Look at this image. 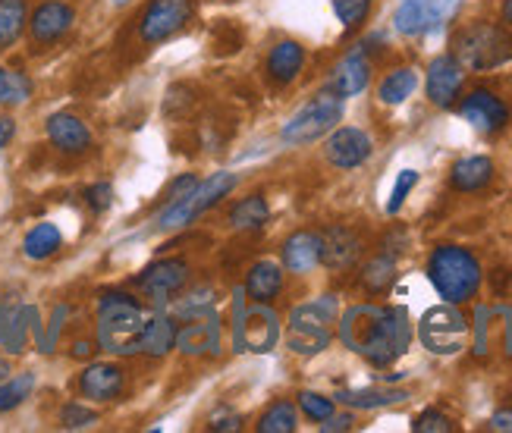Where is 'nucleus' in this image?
Returning a JSON list of instances; mask_svg holds the SVG:
<instances>
[{"label":"nucleus","instance_id":"obj_31","mask_svg":"<svg viewBox=\"0 0 512 433\" xmlns=\"http://www.w3.org/2000/svg\"><path fill=\"white\" fill-rule=\"evenodd\" d=\"M418 88V73L409 70V66H403V70H393L381 88H377V98H381L384 104L396 107V104H403L406 98H412V91Z\"/></svg>","mask_w":512,"mask_h":433},{"label":"nucleus","instance_id":"obj_34","mask_svg":"<svg viewBox=\"0 0 512 433\" xmlns=\"http://www.w3.org/2000/svg\"><path fill=\"white\" fill-rule=\"evenodd\" d=\"M32 390H35V374L32 371L0 380V415H7V412H13V408H19L32 396Z\"/></svg>","mask_w":512,"mask_h":433},{"label":"nucleus","instance_id":"obj_3","mask_svg":"<svg viewBox=\"0 0 512 433\" xmlns=\"http://www.w3.org/2000/svg\"><path fill=\"white\" fill-rule=\"evenodd\" d=\"M428 277L443 302H469L481 286V264L459 245H437L428 261Z\"/></svg>","mask_w":512,"mask_h":433},{"label":"nucleus","instance_id":"obj_17","mask_svg":"<svg viewBox=\"0 0 512 433\" xmlns=\"http://www.w3.org/2000/svg\"><path fill=\"white\" fill-rule=\"evenodd\" d=\"M176 349L192 358L214 355L220 349V317H214L211 311L205 317H192V324L176 330Z\"/></svg>","mask_w":512,"mask_h":433},{"label":"nucleus","instance_id":"obj_51","mask_svg":"<svg viewBox=\"0 0 512 433\" xmlns=\"http://www.w3.org/2000/svg\"><path fill=\"white\" fill-rule=\"evenodd\" d=\"M503 22L512 29V0H506V4H503Z\"/></svg>","mask_w":512,"mask_h":433},{"label":"nucleus","instance_id":"obj_28","mask_svg":"<svg viewBox=\"0 0 512 433\" xmlns=\"http://www.w3.org/2000/svg\"><path fill=\"white\" fill-rule=\"evenodd\" d=\"M267 220H271V208H267L264 195H249V198L236 201L230 208V226H233V230H242V233L264 230Z\"/></svg>","mask_w":512,"mask_h":433},{"label":"nucleus","instance_id":"obj_2","mask_svg":"<svg viewBox=\"0 0 512 433\" xmlns=\"http://www.w3.org/2000/svg\"><path fill=\"white\" fill-rule=\"evenodd\" d=\"M148 317L126 292H101L98 299V346L110 355H136Z\"/></svg>","mask_w":512,"mask_h":433},{"label":"nucleus","instance_id":"obj_5","mask_svg":"<svg viewBox=\"0 0 512 433\" xmlns=\"http://www.w3.org/2000/svg\"><path fill=\"white\" fill-rule=\"evenodd\" d=\"M453 51V57L469 70H494V66L512 60V38L491 22H475L456 35Z\"/></svg>","mask_w":512,"mask_h":433},{"label":"nucleus","instance_id":"obj_16","mask_svg":"<svg viewBox=\"0 0 512 433\" xmlns=\"http://www.w3.org/2000/svg\"><path fill=\"white\" fill-rule=\"evenodd\" d=\"M123 386H126V374L120 364L98 361V364H88V368L79 374V393H82V399H92V402L120 399Z\"/></svg>","mask_w":512,"mask_h":433},{"label":"nucleus","instance_id":"obj_45","mask_svg":"<svg viewBox=\"0 0 512 433\" xmlns=\"http://www.w3.org/2000/svg\"><path fill=\"white\" fill-rule=\"evenodd\" d=\"M195 173H183V176H176L173 182H170V186H167V198L173 201V198H180V195H186L192 186H195Z\"/></svg>","mask_w":512,"mask_h":433},{"label":"nucleus","instance_id":"obj_9","mask_svg":"<svg viewBox=\"0 0 512 433\" xmlns=\"http://www.w3.org/2000/svg\"><path fill=\"white\" fill-rule=\"evenodd\" d=\"M280 339V317L267 302H252L246 308H236V349L264 355L277 346Z\"/></svg>","mask_w":512,"mask_h":433},{"label":"nucleus","instance_id":"obj_46","mask_svg":"<svg viewBox=\"0 0 512 433\" xmlns=\"http://www.w3.org/2000/svg\"><path fill=\"white\" fill-rule=\"evenodd\" d=\"M352 424H355L352 415H330V418H324L321 430L324 433H340V430H352Z\"/></svg>","mask_w":512,"mask_h":433},{"label":"nucleus","instance_id":"obj_49","mask_svg":"<svg viewBox=\"0 0 512 433\" xmlns=\"http://www.w3.org/2000/svg\"><path fill=\"white\" fill-rule=\"evenodd\" d=\"M239 424H242V418L239 415H214V421H211V427L214 430H239Z\"/></svg>","mask_w":512,"mask_h":433},{"label":"nucleus","instance_id":"obj_25","mask_svg":"<svg viewBox=\"0 0 512 433\" xmlns=\"http://www.w3.org/2000/svg\"><path fill=\"white\" fill-rule=\"evenodd\" d=\"M176 321L167 314H154L145 321L142 339H139V352L151 355V358H164L170 349H176Z\"/></svg>","mask_w":512,"mask_h":433},{"label":"nucleus","instance_id":"obj_13","mask_svg":"<svg viewBox=\"0 0 512 433\" xmlns=\"http://www.w3.org/2000/svg\"><path fill=\"white\" fill-rule=\"evenodd\" d=\"M73 22H76V10L70 4H63V0H44L29 16V35L44 48V44L60 41L73 29Z\"/></svg>","mask_w":512,"mask_h":433},{"label":"nucleus","instance_id":"obj_32","mask_svg":"<svg viewBox=\"0 0 512 433\" xmlns=\"http://www.w3.org/2000/svg\"><path fill=\"white\" fill-rule=\"evenodd\" d=\"M32 79L19 70H7V66H0V107H19L32 98Z\"/></svg>","mask_w":512,"mask_h":433},{"label":"nucleus","instance_id":"obj_47","mask_svg":"<svg viewBox=\"0 0 512 433\" xmlns=\"http://www.w3.org/2000/svg\"><path fill=\"white\" fill-rule=\"evenodd\" d=\"M16 135V120L13 117H0V148H7Z\"/></svg>","mask_w":512,"mask_h":433},{"label":"nucleus","instance_id":"obj_6","mask_svg":"<svg viewBox=\"0 0 512 433\" xmlns=\"http://www.w3.org/2000/svg\"><path fill=\"white\" fill-rule=\"evenodd\" d=\"M343 98L333 95V91H324V95L311 98L305 107H299L293 117H289L280 129V139L289 145H311L324 139L330 129H337V123L343 120Z\"/></svg>","mask_w":512,"mask_h":433},{"label":"nucleus","instance_id":"obj_24","mask_svg":"<svg viewBox=\"0 0 512 433\" xmlns=\"http://www.w3.org/2000/svg\"><path fill=\"white\" fill-rule=\"evenodd\" d=\"M305 63V48L299 41H280L274 44V51L267 54V76H271L277 85H289Z\"/></svg>","mask_w":512,"mask_h":433},{"label":"nucleus","instance_id":"obj_19","mask_svg":"<svg viewBox=\"0 0 512 433\" xmlns=\"http://www.w3.org/2000/svg\"><path fill=\"white\" fill-rule=\"evenodd\" d=\"M371 82V63L362 51H352L346 54L337 66H333V73L327 79V91L333 95H340L343 101L352 98V95H362Z\"/></svg>","mask_w":512,"mask_h":433},{"label":"nucleus","instance_id":"obj_48","mask_svg":"<svg viewBox=\"0 0 512 433\" xmlns=\"http://www.w3.org/2000/svg\"><path fill=\"white\" fill-rule=\"evenodd\" d=\"M491 430H503V433H512V408H503L491 418Z\"/></svg>","mask_w":512,"mask_h":433},{"label":"nucleus","instance_id":"obj_36","mask_svg":"<svg viewBox=\"0 0 512 433\" xmlns=\"http://www.w3.org/2000/svg\"><path fill=\"white\" fill-rule=\"evenodd\" d=\"M296 424H299V418H296L293 402L280 399V402H274V405L261 415L258 430H261V433H293Z\"/></svg>","mask_w":512,"mask_h":433},{"label":"nucleus","instance_id":"obj_30","mask_svg":"<svg viewBox=\"0 0 512 433\" xmlns=\"http://www.w3.org/2000/svg\"><path fill=\"white\" fill-rule=\"evenodd\" d=\"M29 29L26 0H0V48H13Z\"/></svg>","mask_w":512,"mask_h":433},{"label":"nucleus","instance_id":"obj_20","mask_svg":"<svg viewBox=\"0 0 512 433\" xmlns=\"http://www.w3.org/2000/svg\"><path fill=\"white\" fill-rule=\"evenodd\" d=\"M362 255V239L349 226H330L321 233V264L330 270H349Z\"/></svg>","mask_w":512,"mask_h":433},{"label":"nucleus","instance_id":"obj_50","mask_svg":"<svg viewBox=\"0 0 512 433\" xmlns=\"http://www.w3.org/2000/svg\"><path fill=\"white\" fill-rule=\"evenodd\" d=\"M92 352H95V346L88 343V339H79V343L73 346V358H92Z\"/></svg>","mask_w":512,"mask_h":433},{"label":"nucleus","instance_id":"obj_12","mask_svg":"<svg viewBox=\"0 0 512 433\" xmlns=\"http://www.w3.org/2000/svg\"><path fill=\"white\" fill-rule=\"evenodd\" d=\"M186 283H189V264L183 258L154 261L136 277V286L148 295L151 302H170Z\"/></svg>","mask_w":512,"mask_h":433},{"label":"nucleus","instance_id":"obj_22","mask_svg":"<svg viewBox=\"0 0 512 433\" xmlns=\"http://www.w3.org/2000/svg\"><path fill=\"white\" fill-rule=\"evenodd\" d=\"M32 305H0V349L7 355H22L29 346Z\"/></svg>","mask_w":512,"mask_h":433},{"label":"nucleus","instance_id":"obj_23","mask_svg":"<svg viewBox=\"0 0 512 433\" xmlns=\"http://www.w3.org/2000/svg\"><path fill=\"white\" fill-rule=\"evenodd\" d=\"M283 264L293 273H308L321 264V233H293L283 242Z\"/></svg>","mask_w":512,"mask_h":433},{"label":"nucleus","instance_id":"obj_10","mask_svg":"<svg viewBox=\"0 0 512 433\" xmlns=\"http://www.w3.org/2000/svg\"><path fill=\"white\" fill-rule=\"evenodd\" d=\"M459 0H403L393 16L399 35H431L443 29L456 13Z\"/></svg>","mask_w":512,"mask_h":433},{"label":"nucleus","instance_id":"obj_43","mask_svg":"<svg viewBox=\"0 0 512 433\" xmlns=\"http://www.w3.org/2000/svg\"><path fill=\"white\" fill-rule=\"evenodd\" d=\"M85 204L95 214H104L110 204H114V186H110V182H95V186H88L85 189Z\"/></svg>","mask_w":512,"mask_h":433},{"label":"nucleus","instance_id":"obj_4","mask_svg":"<svg viewBox=\"0 0 512 433\" xmlns=\"http://www.w3.org/2000/svg\"><path fill=\"white\" fill-rule=\"evenodd\" d=\"M333 317H337V302L330 299H318V302H308V305H299L289 314V327H286V343L296 355H318L330 346L333 339Z\"/></svg>","mask_w":512,"mask_h":433},{"label":"nucleus","instance_id":"obj_41","mask_svg":"<svg viewBox=\"0 0 512 433\" xmlns=\"http://www.w3.org/2000/svg\"><path fill=\"white\" fill-rule=\"evenodd\" d=\"M299 408L311 418V421H324L333 415V399L321 396V393H299Z\"/></svg>","mask_w":512,"mask_h":433},{"label":"nucleus","instance_id":"obj_38","mask_svg":"<svg viewBox=\"0 0 512 433\" xmlns=\"http://www.w3.org/2000/svg\"><path fill=\"white\" fill-rule=\"evenodd\" d=\"M98 424V412L85 408L82 402H66L63 412H60V427L66 430H85V427H95Z\"/></svg>","mask_w":512,"mask_h":433},{"label":"nucleus","instance_id":"obj_11","mask_svg":"<svg viewBox=\"0 0 512 433\" xmlns=\"http://www.w3.org/2000/svg\"><path fill=\"white\" fill-rule=\"evenodd\" d=\"M192 13H195L192 0H151L139 19V38L145 44H161L180 29H186Z\"/></svg>","mask_w":512,"mask_h":433},{"label":"nucleus","instance_id":"obj_42","mask_svg":"<svg viewBox=\"0 0 512 433\" xmlns=\"http://www.w3.org/2000/svg\"><path fill=\"white\" fill-rule=\"evenodd\" d=\"M415 433H450L453 430V421L447 415L434 412V408H428V412H421L412 424Z\"/></svg>","mask_w":512,"mask_h":433},{"label":"nucleus","instance_id":"obj_33","mask_svg":"<svg viewBox=\"0 0 512 433\" xmlns=\"http://www.w3.org/2000/svg\"><path fill=\"white\" fill-rule=\"evenodd\" d=\"M337 399L349 408H384V405L406 402L409 393L406 390H346Z\"/></svg>","mask_w":512,"mask_h":433},{"label":"nucleus","instance_id":"obj_21","mask_svg":"<svg viewBox=\"0 0 512 433\" xmlns=\"http://www.w3.org/2000/svg\"><path fill=\"white\" fill-rule=\"evenodd\" d=\"M44 129H48V139L60 154H85L92 148V132L76 113H54Z\"/></svg>","mask_w":512,"mask_h":433},{"label":"nucleus","instance_id":"obj_35","mask_svg":"<svg viewBox=\"0 0 512 433\" xmlns=\"http://www.w3.org/2000/svg\"><path fill=\"white\" fill-rule=\"evenodd\" d=\"M393 280H396V261H393L390 255H377V258H371V261L365 264V270H362V286H365L368 292H374V295L387 292V289L393 286Z\"/></svg>","mask_w":512,"mask_h":433},{"label":"nucleus","instance_id":"obj_40","mask_svg":"<svg viewBox=\"0 0 512 433\" xmlns=\"http://www.w3.org/2000/svg\"><path fill=\"white\" fill-rule=\"evenodd\" d=\"M418 186V173L415 170H403L396 176V186L390 192V201H387V214H399V208H403V201L409 198V192Z\"/></svg>","mask_w":512,"mask_h":433},{"label":"nucleus","instance_id":"obj_37","mask_svg":"<svg viewBox=\"0 0 512 433\" xmlns=\"http://www.w3.org/2000/svg\"><path fill=\"white\" fill-rule=\"evenodd\" d=\"M242 44H246V29L236 26L233 19H224V22H217V29L211 32V51L217 57H230L236 54Z\"/></svg>","mask_w":512,"mask_h":433},{"label":"nucleus","instance_id":"obj_26","mask_svg":"<svg viewBox=\"0 0 512 433\" xmlns=\"http://www.w3.org/2000/svg\"><path fill=\"white\" fill-rule=\"evenodd\" d=\"M283 289V270L274 261H258L252 264L249 277H246V295L252 302H271L277 299Z\"/></svg>","mask_w":512,"mask_h":433},{"label":"nucleus","instance_id":"obj_29","mask_svg":"<svg viewBox=\"0 0 512 433\" xmlns=\"http://www.w3.org/2000/svg\"><path fill=\"white\" fill-rule=\"evenodd\" d=\"M60 245H63V233L57 230V226L38 223L26 233V239H22V255H26L29 261H48L51 255L60 252Z\"/></svg>","mask_w":512,"mask_h":433},{"label":"nucleus","instance_id":"obj_15","mask_svg":"<svg viewBox=\"0 0 512 433\" xmlns=\"http://www.w3.org/2000/svg\"><path fill=\"white\" fill-rule=\"evenodd\" d=\"M371 139H368V132L362 129H355V126H343L337 129L327 139L324 145V154H327V161L333 167H340V170H355V167H362L368 157H371Z\"/></svg>","mask_w":512,"mask_h":433},{"label":"nucleus","instance_id":"obj_7","mask_svg":"<svg viewBox=\"0 0 512 433\" xmlns=\"http://www.w3.org/2000/svg\"><path fill=\"white\" fill-rule=\"evenodd\" d=\"M233 189H236V176L233 173H214L205 182H195L186 195L170 201V208L158 217V226H161V230H180V226H189L205 211H211L214 204L224 195H230Z\"/></svg>","mask_w":512,"mask_h":433},{"label":"nucleus","instance_id":"obj_52","mask_svg":"<svg viewBox=\"0 0 512 433\" xmlns=\"http://www.w3.org/2000/svg\"><path fill=\"white\" fill-rule=\"evenodd\" d=\"M7 377H10V361L0 358V380H7Z\"/></svg>","mask_w":512,"mask_h":433},{"label":"nucleus","instance_id":"obj_39","mask_svg":"<svg viewBox=\"0 0 512 433\" xmlns=\"http://www.w3.org/2000/svg\"><path fill=\"white\" fill-rule=\"evenodd\" d=\"M333 10H337L340 22L346 29H359L362 22L368 19L371 0H333Z\"/></svg>","mask_w":512,"mask_h":433},{"label":"nucleus","instance_id":"obj_14","mask_svg":"<svg viewBox=\"0 0 512 433\" xmlns=\"http://www.w3.org/2000/svg\"><path fill=\"white\" fill-rule=\"evenodd\" d=\"M459 113H462L465 123H472L484 135H494V132H500L509 123V107L494 95V91H487V88L472 91V95L462 101Z\"/></svg>","mask_w":512,"mask_h":433},{"label":"nucleus","instance_id":"obj_18","mask_svg":"<svg viewBox=\"0 0 512 433\" xmlns=\"http://www.w3.org/2000/svg\"><path fill=\"white\" fill-rule=\"evenodd\" d=\"M465 82V66L456 57H437L428 66V98L437 107H450Z\"/></svg>","mask_w":512,"mask_h":433},{"label":"nucleus","instance_id":"obj_1","mask_svg":"<svg viewBox=\"0 0 512 433\" xmlns=\"http://www.w3.org/2000/svg\"><path fill=\"white\" fill-rule=\"evenodd\" d=\"M340 339L346 349L368 358L374 368H390L399 355H406L412 343V324L406 308L355 305L343 314Z\"/></svg>","mask_w":512,"mask_h":433},{"label":"nucleus","instance_id":"obj_27","mask_svg":"<svg viewBox=\"0 0 512 433\" xmlns=\"http://www.w3.org/2000/svg\"><path fill=\"white\" fill-rule=\"evenodd\" d=\"M491 179H494V164H491V157H481V154L462 157V161L450 173L453 189H459V192H478Z\"/></svg>","mask_w":512,"mask_h":433},{"label":"nucleus","instance_id":"obj_8","mask_svg":"<svg viewBox=\"0 0 512 433\" xmlns=\"http://www.w3.org/2000/svg\"><path fill=\"white\" fill-rule=\"evenodd\" d=\"M418 336L428 352L456 355L469 343V321H465V314L459 308L447 302V305L425 311V317H421V324H418Z\"/></svg>","mask_w":512,"mask_h":433},{"label":"nucleus","instance_id":"obj_44","mask_svg":"<svg viewBox=\"0 0 512 433\" xmlns=\"http://www.w3.org/2000/svg\"><path fill=\"white\" fill-rule=\"evenodd\" d=\"M63 317H66V305L54 308V317H51V330H48V336H44V339H41V343H38V349H41V352H51V349H54V339L60 336V327H63Z\"/></svg>","mask_w":512,"mask_h":433}]
</instances>
